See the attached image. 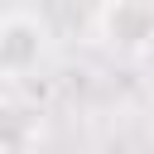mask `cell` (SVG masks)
<instances>
[{
	"label": "cell",
	"mask_w": 154,
	"mask_h": 154,
	"mask_svg": "<svg viewBox=\"0 0 154 154\" xmlns=\"http://www.w3.org/2000/svg\"><path fill=\"white\" fill-rule=\"evenodd\" d=\"M96 24L116 53H144L154 43V0H106Z\"/></svg>",
	"instance_id": "obj_1"
},
{
	"label": "cell",
	"mask_w": 154,
	"mask_h": 154,
	"mask_svg": "<svg viewBox=\"0 0 154 154\" xmlns=\"http://www.w3.org/2000/svg\"><path fill=\"white\" fill-rule=\"evenodd\" d=\"M43 48H48V34L34 14H10L0 19V72L5 77H24L43 63Z\"/></svg>",
	"instance_id": "obj_2"
},
{
	"label": "cell",
	"mask_w": 154,
	"mask_h": 154,
	"mask_svg": "<svg viewBox=\"0 0 154 154\" xmlns=\"http://www.w3.org/2000/svg\"><path fill=\"white\" fill-rule=\"evenodd\" d=\"M38 149V116L19 101H0V154H34Z\"/></svg>",
	"instance_id": "obj_3"
}]
</instances>
